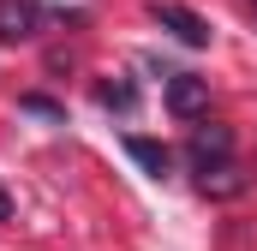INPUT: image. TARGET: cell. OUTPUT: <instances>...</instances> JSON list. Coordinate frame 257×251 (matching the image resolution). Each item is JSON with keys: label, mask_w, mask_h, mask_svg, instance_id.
I'll list each match as a JSON object with an SVG mask.
<instances>
[{"label": "cell", "mask_w": 257, "mask_h": 251, "mask_svg": "<svg viewBox=\"0 0 257 251\" xmlns=\"http://www.w3.org/2000/svg\"><path fill=\"white\" fill-rule=\"evenodd\" d=\"M150 18H156V24H162V30H168L174 42H186V48H209V24L197 18L192 6H174V0H156V6H150Z\"/></svg>", "instance_id": "cell-1"}, {"label": "cell", "mask_w": 257, "mask_h": 251, "mask_svg": "<svg viewBox=\"0 0 257 251\" xmlns=\"http://www.w3.org/2000/svg\"><path fill=\"white\" fill-rule=\"evenodd\" d=\"M168 108L180 120H203L209 114V84L197 72H168Z\"/></svg>", "instance_id": "cell-2"}, {"label": "cell", "mask_w": 257, "mask_h": 251, "mask_svg": "<svg viewBox=\"0 0 257 251\" xmlns=\"http://www.w3.org/2000/svg\"><path fill=\"white\" fill-rule=\"evenodd\" d=\"M36 30H42L36 0H0V42H30Z\"/></svg>", "instance_id": "cell-3"}, {"label": "cell", "mask_w": 257, "mask_h": 251, "mask_svg": "<svg viewBox=\"0 0 257 251\" xmlns=\"http://www.w3.org/2000/svg\"><path fill=\"white\" fill-rule=\"evenodd\" d=\"M227 156H233V132H227V126H215V120L192 126V162H197V168L227 162Z\"/></svg>", "instance_id": "cell-4"}, {"label": "cell", "mask_w": 257, "mask_h": 251, "mask_svg": "<svg viewBox=\"0 0 257 251\" xmlns=\"http://www.w3.org/2000/svg\"><path fill=\"white\" fill-rule=\"evenodd\" d=\"M251 186L233 162H209V168H197V191L203 197H215V203H227V197H239V191Z\"/></svg>", "instance_id": "cell-5"}, {"label": "cell", "mask_w": 257, "mask_h": 251, "mask_svg": "<svg viewBox=\"0 0 257 251\" xmlns=\"http://www.w3.org/2000/svg\"><path fill=\"white\" fill-rule=\"evenodd\" d=\"M126 156L150 174V180H168V174H174V150L156 144V138H138V132H132V138H126Z\"/></svg>", "instance_id": "cell-6"}, {"label": "cell", "mask_w": 257, "mask_h": 251, "mask_svg": "<svg viewBox=\"0 0 257 251\" xmlns=\"http://www.w3.org/2000/svg\"><path fill=\"white\" fill-rule=\"evenodd\" d=\"M96 102H102V108L132 114V108H138V90H132V84H102V90H96Z\"/></svg>", "instance_id": "cell-7"}, {"label": "cell", "mask_w": 257, "mask_h": 251, "mask_svg": "<svg viewBox=\"0 0 257 251\" xmlns=\"http://www.w3.org/2000/svg\"><path fill=\"white\" fill-rule=\"evenodd\" d=\"M18 108H24V114H36V120H66V108L54 102V96H18Z\"/></svg>", "instance_id": "cell-8"}, {"label": "cell", "mask_w": 257, "mask_h": 251, "mask_svg": "<svg viewBox=\"0 0 257 251\" xmlns=\"http://www.w3.org/2000/svg\"><path fill=\"white\" fill-rule=\"evenodd\" d=\"M0 221H12V197L6 191H0Z\"/></svg>", "instance_id": "cell-9"}]
</instances>
